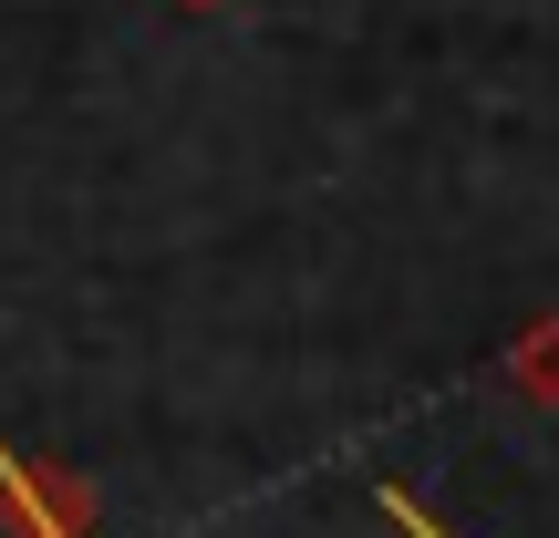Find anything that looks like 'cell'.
Returning <instances> with one entry per match:
<instances>
[{
    "instance_id": "1",
    "label": "cell",
    "mask_w": 559,
    "mask_h": 538,
    "mask_svg": "<svg viewBox=\"0 0 559 538\" xmlns=\"http://www.w3.org/2000/svg\"><path fill=\"white\" fill-rule=\"evenodd\" d=\"M508 373L528 383V404H559V321H539V332L508 352Z\"/></svg>"
}]
</instances>
